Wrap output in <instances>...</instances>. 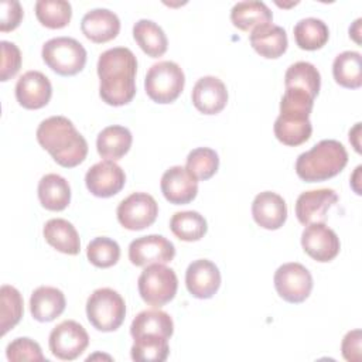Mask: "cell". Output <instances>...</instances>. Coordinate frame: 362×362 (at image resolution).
Instances as JSON below:
<instances>
[{
  "label": "cell",
  "instance_id": "cell-1",
  "mask_svg": "<svg viewBox=\"0 0 362 362\" xmlns=\"http://www.w3.org/2000/svg\"><path fill=\"white\" fill-rule=\"evenodd\" d=\"M136 55L126 47L106 49L98 59L99 95L110 106H123L136 95Z\"/></svg>",
  "mask_w": 362,
  "mask_h": 362
},
{
  "label": "cell",
  "instance_id": "cell-2",
  "mask_svg": "<svg viewBox=\"0 0 362 362\" xmlns=\"http://www.w3.org/2000/svg\"><path fill=\"white\" fill-rule=\"evenodd\" d=\"M37 141L59 165L72 168L79 165L88 154V143L65 116H51L37 127Z\"/></svg>",
  "mask_w": 362,
  "mask_h": 362
},
{
  "label": "cell",
  "instance_id": "cell-3",
  "mask_svg": "<svg viewBox=\"0 0 362 362\" xmlns=\"http://www.w3.org/2000/svg\"><path fill=\"white\" fill-rule=\"evenodd\" d=\"M346 163L348 153L344 144L338 140L325 139L297 157L296 173L303 181L318 182L338 175Z\"/></svg>",
  "mask_w": 362,
  "mask_h": 362
},
{
  "label": "cell",
  "instance_id": "cell-4",
  "mask_svg": "<svg viewBox=\"0 0 362 362\" xmlns=\"http://www.w3.org/2000/svg\"><path fill=\"white\" fill-rule=\"evenodd\" d=\"M86 317L98 331H116L126 317L124 300L113 288H98L86 300Z\"/></svg>",
  "mask_w": 362,
  "mask_h": 362
},
{
  "label": "cell",
  "instance_id": "cell-5",
  "mask_svg": "<svg viewBox=\"0 0 362 362\" xmlns=\"http://www.w3.org/2000/svg\"><path fill=\"white\" fill-rule=\"evenodd\" d=\"M45 65L62 76H72L81 72L86 64L85 47L71 37L48 40L41 49Z\"/></svg>",
  "mask_w": 362,
  "mask_h": 362
},
{
  "label": "cell",
  "instance_id": "cell-6",
  "mask_svg": "<svg viewBox=\"0 0 362 362\" xmlns=\"http://www.w3.org/2000/svg\"><path fill=\"white\" fill-rule=\"evenodd\" d=\"M185 75L181 66L173 61L153 64L144 79L147 96L156 103H171L182 92Z\"/></svg>",
  "mask_w": 362,
  "mask_h": 362
},
{
  "label": "cell",
  "instance_id": "cell-7",
  "mask_svg": "<svg viewBox=\"0 0 362 362\" xmlns=\"http://www.w3.org/2000/svg\"><path fill=\"white\" fill-rule=\"evenodd\" d=\"M137 287L144 303L153 307H161L175 297L178 279L171 267L154 263L144 267L139 276Z\"/></svg>",
  "mask_w": 362,
  "mask_h": 362
},
{
  "label": "cell",
  "instance_id": "cell-8",
  "mask_svg": "<svg viewBox=\"0 0 362 362\" xmlns=\"http://www.w3.org/2000/svg\"><path fill=\"white\" fill-rule=\"evenodd\" d=\"M274 288L287 303L298 304L308 298L313 290V276L305 266L297 262L281 264L274 273Z\"/></svg>",
  "mask_w": 362,
  "mask_h": 362
},
{
  "label": "cell",
  "instance_id": "cell-9",
  "mask_svg": "<svg viewBox=\"0 0 362 362\" xmlns=\"http://www.w3.org/2000/svg\"><path fill=\"white\" fill-rule=\"evenodd\" d=\"M49 351L61 361H74L89 345L86 329L74 320H65L52 328L48 338Z\"/></svg>",
  "mask_w": 362,
  "mask_h": 362
},
{
  "label": "cell",
  "instance_id": "cell-10",
  "mask_svg": "<svg viewBox=\"0 0 362 362\" xmlns=\"http://www.w3.org/2000/svg\"><path fill=\"white\" fill-rule=\"evenodd\" d=\"M116 215L123 228L141 230L156 222L158 204L147 192H133L117 205Z\"/></svg>",
  "mask_w": 362,
  "mask_h": 362
},
{
  "label": "cell",
  "instance_id": "cell-11",
  "mask_svg": "<svg viewBox=\"0 0 362 362\" xmlns=\"http://www.w3.org/2000/svg\"><path fill=\"white\" fill-rule=\"evenodd\" d=\"M175 256V247L163 235H147L132 240L129 245V259L134 266L165 264Z\"/></svg>",
  "mask_w": 362,
  "mask_h": 362
},
{
  "label": "cell",
  "instance_id": "cell-12",
  "mask_svg": "<svg viewBox=\"0 0 362 362\" xmlns=\"http://www.w3.org/2000/svg\"><path fill=\"white\" fill-rule=\"evenodd\" d=\"M301 246L310 257L321 263L335 259L341 249L338 235L324 222L310 223L305 226L301 233Z\"/></svg>",
  "mask_w": 362,
  "mask_h": 362
},
{
  "label": "cell",
  "instance_id": "cell-13",
  "mask_svg": "<svg viewBox=\"0 0 362 362\" xmlns=\"http://www.w3.org/2000/svg\"><path fill=\"white\" fill-rule=\"evenodd\" d=\"M126 174L120 165L112 160L93 164L85 174V184L89 192L99 198H109L122 191Z\"/></svg>",
  "mask_w": 362,
  "mask_h": 362
},
{
  "label": "cell",
  "instance_id": "cell-14",
  "mask_svg": "<svg viewBox=\"0 0 362 362\" xmlns=\"http://www.w3.org/2000/svg\"><path fill=\"white\" fill-rule=\"evenodd\" d=\"M338 202V195L331 188L301 192L296 201V216L300 223L310 225L327 221L328 209Z\"/></svg>",
  "mask_w": 362,
  "mask_h": 362
},
{
  "label": "cell",
  "instance_id": "cell-15",
  "mask_svg": "<svg viewBox=\"0 0 362 362\" xmlns=\"http://www.w3.org/2000/svg\"><path fill=\"white\" fill-rule=\"evenodd\" d=\"M185 286L195 298H211L221 286V272L208 259H198L189 263L185 272Z\"/></svg>",
  "mask_w": 362,
  "mask_h": 362
},
{
  "label": "cell",
  "instance_id": "cell-16",
  "mask_svg": "<svg viewBox=\"0 0 362 362\" xmlns=\"http://www.w3.org/2000/svg\"><path fill=\"white\" fill-rule=\"evenodd\" d=\"M160 188L170 204L184 205L197 197L198 180L185 167L173 165L163 174Z\"/></svg>",
  "mask_w": 362,
  "mask_h": 362
},
{
  "label": "cell",
  "instance_id": "cell-17",
  "mask_svg": "<svg viewBox=\"0 0 362 362\" xmlns=\"http://www.w3.org/2000/svg\"><path fill=\"white\" fill-rule=\"evenodd\" d=\"M51 96L52 85L40 71H27L16 83V99L25 109H41Z\"/></svg>",
  "mask_w": 362,
  "mask_h": 362
},
{
  "label": "cell",
  "instance_id": "cell-18",
  "mask_svg": "<svg viewBox=\"0 0 362 362\" xmlns=\"http://www.w3.org/2000/svg\"><path fill=\"white\" fill-rule=\"evenodd\" d=\"M191 99L201 113L216 115L222 112L228 103L226 85L216 76H202L195 82Z\"/></svg>",
  "mask_w": 362,
  "mask_h": 362
},
{
  "label": "cell",
  "instance_id": "cell-19",
  "mask_svg": "<svg viewBox=\"0 0 362 362\" xmlns=\"http://www.w3.org/2000/svg\"><path fill=\"white\" fill-rule=\"evenodd\" d=\"M252 216L260 228L276 230L281 228L287 219L286 201L276 192L263 191L257 194L252 202Z\"/></svg>",
  "mask_w": 362,
  "mask_h": 362
},
{
  "label": "cell",
  "instance_id": "cell-20",
  "mask_svg": "<svg viewBox=\"0 0 362 362\" xmlns=\"http://www.w3.org/2000/svg\"><path fill=\"white\" fill-rule=\"evenodd\" d=\"M81 30L88 40L102 44L117 37L120 31V20L107 8H93L82 17Z\"/></svg>",
  "mask_w": 362,
  "mask_h": 362
},
{
  "label": "cell",
  "instance_id": "cell-21",
  "mask_svg": "<svg viewBox=\"0 0 362 362\" xmlns=\"http://www.w3.org/2000/svg\"><path fill=\"white\" fill-rule=\"evenodd\" d=\"M249 41L259 55L269 59L281 57L288 45L286 30L273 23H267L252 30Z\"/></svg>",
  "mask_w": 362,
  "mask_h": 362
},
{
  "label": "cell",
  "instance_id": "cell-22",
  "mask_svg": "<svg viewBox=\"0 0 362 362\" xmlns=\"http://www.w3.org/2000/svg\"><path fill=\"white\" fill-rule=\"evenodd\" d=\"M66 301L64 293L51 286L37 287L30 297V311L34 320L49 322L58 318L65 310Z\"/></svg>",
  "mask_w": 362,
  "mask_h": 362
},
{
  "label": "cell",
  "instance_id": "cell-23",
  "mask_svg": "<svg viewBox=\"0 0 362 362\" xmlns=\"http://www.w3.org/2000/svg\"><path fill=\"white\" fill-rule=\"evenodd\" d=\"M42 235L49 246L61 253L75 256L81 250V240L75 226L62 218H52L47 221Z\"/></svg>",
  "mask_w": 362,
  "mask_h": 362
},
{
  "label": "cell",
  "instance_id": "cell-24",
  "mask_svg": "<svg viewBox=\"0 0 362 362\" xmlns=\"http://www.w3.org/2000/svg\"><path fill=\"white\" fill-rule=\"evenodd\" d=\"M273 130L276 139L280 143L296 147L310 139L313 133V126L310 117L280 113L274 122Z\"/></svg>",
  "mask_w": 362,
  "mask_h": 362
},
{
  "label": "cell",
  "instance_id": "cell-25",
  "mask_svg": "<svg viewBox=\"0 0 362 362\" xmlns=\"http://www.w3.org/2000/svg\"><path fill=\"white\" fill-rule=\"evenodd\" d=\"M133 136L124 126L113 124L105 127L96 139V148L105 160H120L132 147Z\"/></svg>",
  "mask_w": 362,
  "mask_h": 362
},
{
  "label": "cell",
  "instance_id": "cell-26",
  "mask_svg": "<svg viewBox=\"0 0 362 362\" xmlns=\"http://www.w3.org/2000/svg\"><path fill=\"white\" fill-rule=\"evenodd\" d=\"M38 199L48 211H62L71 202L69 182L58 174H45L38 182Z\"/></svg>",
  "mask_w": 362,
  "mask_h": 362
},
{
  "label": "cell",
  "instance_id": "cell-27",
  "mask_svg": "<svg viewBox=\"0 0 362 362\" xmlns=\"http://www.w3.org/2000/svg\"><path fill=\"white\" fill-rule=\"evenodd\" d=\"M272 20L273 13L263 1H239L230 10V21L240 31H252L259 25L272 23Z\"/></svg>",
  "mask_w": 362,
  "mask_h": 362
},
{
  "label": "cell",
  "instance_id": "cell-28",
  "mask_svg": "<svg viewBox=\"0 0 362 362\" xmlns=\"http://www.w3.org/2000/svg\"><path fill=\"white\" fill-rule=\"evenodd\" d=\"M174 332V322L170 314L161 310H144L140 311L132 321L130 335L137 338L144 334H157L167 339Z\"/></svg>",
  "mask_w": 362,
  "mask_h": 362
},
{
  "label": "cell",
  "instance_id": "cell-29",
  "mask_svg": "<svg viewBox=\"0 0 362 362\" xmlns=\"http://www.w3.org/2000/svg\"><path fill=\"white\" fill-rule=\"evenodd\" d=\"M133 38L139 47L151 58L161 57L168 47V41L163 28L147 18H141L133 25Z\"/></svg>",
  "mask_w": 362,
  "mask_h": 362
},
{
  "label": "cell",
  "instance_id": "cell-30",
  "mask_svg": "<svg viewBox=\"0 0 362 362\" xmlns=\"http://www.w3.org/2000/svg\"><path fill=\"white\" fill-rule=\"evenodd\" d=\"M332 75L338 85L358 89L362 85V58L356 51H344L332 62Z\"/></svg>",
  "mask_w": 362,
  "mask_h": 362
},
{
  "label": "cell",
  "instance_id": "cell-31",
  "mask_svg": "<svg viewBox=\"0 0 362 362\" xmlns=\"http://www.w3.org/2000/svg\"><path fill=\"white\" fill-rule=\"evenodd\" d=\"M293 33L297 45L305 51H315L322 48L329 38L328 25L315 17L301 18L294 25Z\"/></svg>",
  "mask_w": 362,
  "mask_h": 362
},
{
  "label": "cell",
  "instance_id": "cell-32",
  "mask_svg": "<svg viewBox=\"0 0 362 362\" xmlns=\"http://www.w3.org/2000/svg\"><path fill=\"white\" fill-rule=\"evenodd\" d=\"M284 86L303 89L315 98L321 88V75L311 62L298 61L287 68L284 74Z\"/></svg>",
  "mask_w": 362,
  "mask_h": 362
},
{
  "label": "cell",
  "instance_id": "cell-33",
  "mask_svg": "<svg viewBox=\"0 0 362 362\" xmlns=\"http://www.w3.org/2000/svg\"><path fill=\"white\" fill-rule=\"evenodd\" d=\"M171 232L184 242H197L202 239L208 230L205 218L197 211L175 212L170 221Z\"/></svg>",
  "mask_w": 362,
  "mask_h": 362
},
{
  "label": "cell",
  "instance_id": "cell-34",
  "mask_svg": "<svg viewBox=\"0 0 362 362\" xmlns=\"http://www.w3.org/2000/svg\"><path fill=\"white\" fill-rule=\"evenodd\" d=\"M134 344L130 349L133 361L137 362H163L168 358V339L157 334H144L133 338Z\"/></svg>",
  "mask_w": 362,
  "mask_h": 362
},
{
  "label": "cell",
  "instance_id": "cell-35",
  "mask_svg": "<svg viewBox=\"0 0 362 362\" xmlns=\"http://www.w3.org/2000/svg\"><path fill=\"white\" fill-rule=\"evenodd\" d=\"M23 297L20 291L8 284L0 288V334L6 335L11 328H14L24 313Z\"/></svg>",
  "mask_w": 362,
  "mask_h": 362
},
{
  "label": "cell",
  "instance_id": "cell-36",
  "mask_svg": "<svg viewBox=\"0 0 362 362\" xmlns=\"http://www.w3.org/2000/svg\"><path fill=\"white\" fill-rule=\"evenodd\" d=\"M35 16L44 27L58 30L69 24L72 7L65 0H38L35 3Z\"/></svg>",
  "mask_w": 362,
  "mask_h": 362
},
{
  "label": "cell",
  "instance_id": "cell-37",
  "mask_svg": "<svg viewBox=\"0 0 362 362\" xmlns=\"http://www.w3.org/2000/svg\"><path fill=\"white\" fill-rule=\"evenodd\" d=\"M219 167V157L215 150L209 147H198L187 156L185 168L197 180H209Z\"/></svg>",
  "mask_w": 362,
  "mask_h": 362
},
{
  "label": "cell",
  "instance_id": "cell-38",
  "mask_svg": "<svg viewBox=\"0 0 362 362\" xmlns=\"http://www.w3.org/2000/svg\"><path fill=\"white\" fill-rule=\"evenodd\" d=\"M86 256L93 266L107 269L117 263L120 257V246L110 238L99 236L89 242L86 247Z\"/></svg>",
  "mask_w": 362,
  "mask_h": 362
},
{
  "label": "cell",
  "instance_id": "cell-39",
  "mask_svg": "<svg viewBox=\"0 0 362 362\" xmlns=\"http://www.w3.org/2000/svg\"><path fill=\"white\" fill-rule=\"evenodd\" d=\"M314 106V98L303 89L286 88L280 100V113L310 117Z\"/></svg>",
  "mask_w": 362,
  "mask_h": 362
},
{
  "label": "cell",
  "instance_id": "cell-40",
  "mask_svg": "<svg viewBox=\"0 0 362 362\" xmlns=\"http://www.w3.org/2000/svg\"><path fill=\"white\" fill-rule=\"evenodd\" d=\"M6 356L8 361H44V355L38 342L27 337H20L11 341L6 348Z\"/></svg>",
  "mask_w": 362,
  "mask_h": 362
},
{
  "label": "cell",
  "instance_id": "cell-41",
  "mask_svg": "<svg viewBox=\"0 0 362 362\" xmlns=\"http://www.w3.org/2000/svg\"><path fill=\"white\" fill-rule=\"evenodd\" d=\"M1 69L0 81L6 82L13 78L21 66V52L18 47L10 41H1Z\"/></svg>",
  "mask_w": 362,
  "mask_h": 362
},
{
  "label": "cell",
  "instance_id": "cell-42",
  "mask_svg": "<svg viewBox=\"0 0 362 362\" xmlns=\"http://www.w3.org/2000/svg\"><path fill=\"white\" fill-rule=\"evenodd\" d=\"M23 18V8L21 4L16 0H4L1 1V21H0V31L7 33L16 30Z\"/></svg>",
  "mask_w": 362,
  "mask_h": 362
},
{
  "label": "cell",
  "instance_id": "cell-43",
  "mask_svg": "<svg viewBox=\"0 0 362 362\" xmlns=\"http://www.w3.org/2000/svg\"><path fill=\"white\" fill-rule=\"evenodd\" d=\"M342 356L349 362L361 361V329H352L346 332L341 345Z\"/></svg>",
  "mask_w": 362,
  "mask_h": 362
}]
</instances>
